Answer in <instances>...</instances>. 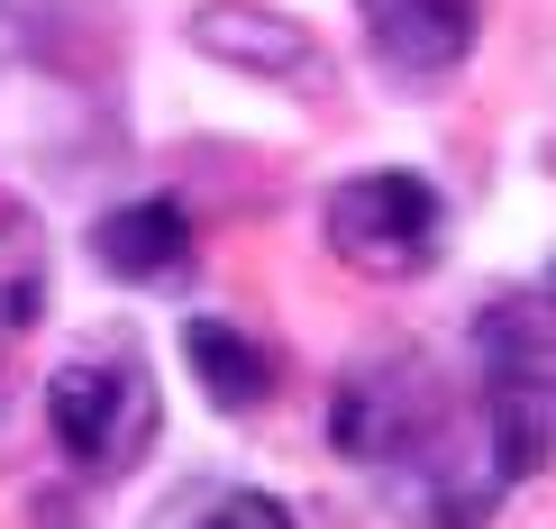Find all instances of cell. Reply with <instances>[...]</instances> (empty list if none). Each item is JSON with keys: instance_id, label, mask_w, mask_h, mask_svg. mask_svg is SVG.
<instances>
[{"instance_id": "6da1fadb", "label": "cell", "mask_w": 556, "mask_h": 529, "mask_svg": "<svg viewBox=\"0 0 556 529\" xmlns=\"http://www.w3.org/2000/svg\"><path fill=\"white\" fill-rule=\"evenodd\" d=\"M319 228H329L338 265L375 274V284H410V274L438 265V247H447V201H438L429 174H346L329 201H319Z\"/></svg>"}, {"instance_id": "7a4b0ae2", "label": "cell", "mask_w": 556, "mask_h": 529, "mask_svg": "<svg viewBox=\"0 0 556 529\" xmlns=\"http://www.w3.org/2000/svg\"><path fill=\"white\" fill-rule=\"evenodd\" d=\"M46 420H55V448L74 456L83 475H128L137 456L155 448V375L137 365L128 348L119 356H74L46 375Z\"/></svg>"}, {"instance_id": "3957f363", "label": "cell", "mask_w": 556, "mask_h": 529, "mask_svg": "<svg viewBox=\"0 0 556 529\" xmlns=\"http://www.w3.org/2000/svg\"><path fill=\"white\" fill-rule=\"evenodd\" d=\"M383 475H392V502H402V520H420V529H483V520H493V502H502V466H493V448L466 439L447 411H438V420H429L410 448H392V456H383Z\"/></svg>"}, {"instance_id": "277c9868", "label": "cell", "mask_w": 556, "mask_h": 529, "mask_svg": "<svg viewBox=\"0 0 556 529\" xmlns=\"http://www.w3.org/2000/svg\"><path fill=\"white\" fill-rule=\"evenodd\" d=\"M192 55L228 64V74H256V83H301L319 64V37L292 10H274V0H201L192 10Z\"/></svg>"}, {"instance_id": "5b68a950", "label": "cell", "mask_w": 556, "mask_h": 529, "mask_svg": "<svg viewBox=\"0 0 556 529\" xmlns=\"http://www.w3.org/2000/svg\"><path fill=\"white\" fill-rule=\"evenodd\" d=\"M429 420H438V393L420 375H402V365H365V375L338 383V402H329V448L356 456V466H383V456L410 448Z\"/></svg>"}, {"instance_id": "8992f818", "label": "cell", "mask_w": 556, "mask_h": 529, "mask_svg": "<svg viewBox=\"0 0 556 529\" xmlns=\"http://www.w3.org/2000/svg\"><path fill=\"white\" fill-rule=\"evenodd\" d=\"M356 18L392 74H420V83L456 74L475 46V0H356Z\"/></svg>"}, {"instance_id": "52a82bcc", "label": "cell", "mask_w": 556, "mask_h": 529, "mask_svg": "<svg viewBox=\"0 0 556 529\" xmlns=\"http://www.w3.org/2000/svg\"><path fill=\"white\" fill-rule=\"evenodd\" d=\"M91 265L119 274V284H165V274L192 265V211L182 201H128V211H110L91 228Z\"/></svg>"}, {"instance_id": "ba28073f", "label": "cell", "mask_w": 556, "mask_h": 529, "mask_svg": "<svg viewBox=\"0 0 556 529\" xmlns=\"http://www.w3.org/2000/svg\"><path fill=\"white\" fill-rule=\"evenodd\" d=\"M182 365H192V383L211 393L219 411H256L274 393V365L247 329H228V319H182Z\"/></svg>"}, {"instance_id": "9c48e42d", "label": "cell", "mask_w": 556, "mask_h": 529, "mask_svg": "<svg viewBox=\"0 0 556 529\" xmlns=\"http://www.w3.org/2000/svg\"><path fill=\"white\" fill-rule=\"evenodd\" d=\"M201 529H292V512H283L274 493H228V502L201 512Z\"/></svg>"}, {"instance_id": "30bf717a", "label": "cell", "mask_w": 556, "mask_h": 529, "mask_svg": "<svg viewBox=\"0 0 556 529\" xmlns=\"http://www.w3.org/2000/svg\"><path fill=\"white\" fill-rule=\"evenodd\" d=\"M0 383H10V375H0Z\"/></svg>"}]
</instances>
